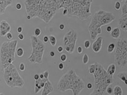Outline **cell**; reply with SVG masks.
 Returning a JSON list of instances; mask_svg holds the SVG:
<instances>
[{"label": "cell", "instance_id": "obj_1", "mask_svg": "<svg viewBox=\"0 0 127 95\" xmlns=\"http://www.w3.org/2000/svg\"><path fill=\"white\" fill-rule=\"evenodd\" d=\"M93 0H59V9H67L70 16L85 20L92 16L91 7Z\"/></svg>", "mask_w": 127, "mask_h": 95}, {"label": "cell", "instance_id": "obj_2", "mask_svg": "<svg viewBox=\"0 0 127 95\" xmlns=\"http://www.w3.org/2000/svg\"><path fill=\"white\" fill-rule=\"evenodd\" d=\"M85 87V83L82 78L72 69H69L61 77L57 84L58 90L64 92L70 90L73 95H80Z\"/></svg>", "mask_w": 127, "mask_h": 95}, {"label": "cell", "instance_id": "obj_3", "mask_svg": "<svg viewBox=\"0 0 127 95\" xmlns=\"http://www.w3.org/2000/svg\"><path fill=\"white\" fill-rule=\"evenodd\" d=\"M94 76V88L91 95H103L106 93L107 88L113 82V77L109 76L103 66L95 62Z\"/></svg>", "mask_w": 127, "mask_h": 95}, {"label": "cell", "instance_id": "obj_4", "mask_svg": "<svg viewBox=\"0 0 127 95\" xmlns=\"http://www.w3.org/2000/svg\"><path fill=\"white\" fill-rule=\"evenodd\" d=\"M18 41L11 40L2 42L0 47V61L1 71L15 60Z\"/></svg>", "mask_w": 127, "mask_h": 95}, {"label": "cell", "instance_id": "obj_5", "mask_svg": "<svg viewBox=\"0 0 127 95\" xmlns=\"http://www.w3.org/2000/svg\"><path fill=\"white\" fill-rule=\"evenodd\" d=\"M3 71V78L7 86L11 88L23 87L24 81L20 76L15 66L11 63Z\"/></svg>", "mask_w": 127, "mask_h": 95}, {"label": "cell", "instance_id": "obj_6", "mask_svg": "<svg viewBox=\"0 0 127 95\" xmlns=\"http://www.w3.org/2000/svg\"><path fill=\"white\" fill-rule=\"evenodd\" d=\"M31 41L32 49L28 59L32 64H41L45 46L38 37L34 35L31 36Z\"/></svg>", "mask_w": 127, "mask_h": 95}, {"label": "cell", "instance_id": "obj_7", "mask_svg": "<svg viewBox=\"0 0 127 95\" xmlns=\"http://www.w3.org/2000/svg\"><path fill=\"white\" fill-rule=\"evenodd\" d=\"M115 62L122 69H126L127 66V40L121 39L118 40L116 45Z\"/></svg>", "mask_w": 127, "mask_h": 95}, {"label": "cell", "instance_id": "obj_8", "mask_svg": "<svg viewBox=\"0 0 127 95\" xmlns=\"http://www.w3.org/2000/svg\"><path fill=\"white\" fill-rule=\"evenodd\" d=\"M77 40V33L73 30H69L65 35L63 42L64 49L67 52L71 54L74 51Z\"/></svg>", "mask_w": 127, "mask_h": 95}, {"label": "cell", "instance_id": "obj_9", "mask_svg": "<svg viewBox=\"0 0 127 95\" xmlns=\"http://www.w3.org/2000/svg\"><path fill=\"white\" fill-rule=\"evenodd\" d=\"M92 18L98 22L102 26H103L110 24L114 21L115 16L112 12L100 10L96 12Z\"/></svg>", "mask_w": 127, "mask_h": 95}, {"label": "cell", "instance_id": "obj_10", "mask_svg": "<svg viewBox=\"0 0 127 95\" xmlns=\"http://www.w3.org/2000/svg\"><path fill=\"white\" fill-rule=\"evenodd\" d=\"M12 30L11 25L5 20H2L0 23V36L2 37H5L7 33Z\"/></svg>", "mask_w": 127, "mask_h": 95}, {"label": "cell", "instance_id": "obj_11", "mask_svg": "<svg viewBox=\"0 0 127 95\" xmlns=\"http://www.w3.org/2000/svg\"><path fill=\"white\" fill-rule=\"evenodd\" d=\"M103 40V39L102 37L99 36L98 37H97L94 42H93L92 49L95 53H98L101 49L102 47Z\"/></svg>", "mask_w": 127, "mask_h": 95}, {"label": "cell", "instance_id": "obj_12", "mask_svg": "<svg viewBox=\"0 0 127 95\" xmlns=\"http://www.w3.org/2000/svg\"><path fill=\"white\" fill-rule=\"evenodd\" d=\"M43 89L41 93V95H49L51 93H52L53 91V87L52 83L50 81L49 78L47 80L46 82L45 83L44 86L43 88Z\"/></svg>", "mask_w": 127, "mask_h": 95}, {"label": "cell", "instance_id": "obj_13", "mask_svg": "<svg viewBox=\"0 0 127 95\" xmlns=\"http://www.w3.org/2000/svg\"><path fill=\"white\" fill-rule=\"evenodd\" d=\"M13 0H0V15L5 13L6 8L12 3Z\"/></svg>", "mask_w": 127, "mask_h": 95}, {"label": "cell", "instance_id": "obj_14", "mask_svg": "<svg viewBox=\"0 0 127 95\" xmlns=\"http://www.w3.org/2000/svg\"><path fill=\"white\" fill-rule=\"evenodd\" d=\"M118 24L121 30L126 32L127 31V15H122V17L119 19Z\"/></svg>", "mask_w": 127, "mask_h": 95}, {"label": "cell", "instance_id": "obj_15", "mask_svg": "<svg viewBox=\"0 0 127 95\" xmlns=\"http://www.w3.org/2000/svg\"><path fill=\"white\" fill-rule=\"evenodd\" d=\"M111 36L115 39H118L121 35V31L119 27H115L110 31Z\"/></svg>", "mask_w": 127, "mask_h": 95}, {"label": "cell", "instance_id": "obj_16", "mask_svg": "<svg viewBox=\"0 0 127 95\" xmlns=\"http://www.w3.org/2000/svg\"><path fill=\"white\" fill-rule=\"evenodd\" d=\"M116 71V65L114 64H111L109 66L106 71L107 74L110 76L113 77Z\"/></svg>", "mask_w": 127, "mask_h": 95}, {"label": "cell", "instance_id": "obj_17", "mask_svg": "<svg viewBox=\"0 0 127 95\" xmlns=\"http://www.w3.org/2000/svg\"><path fill=\"white\" fill-rule=\"evenodd\" d=\"M113 94L114 95H122L123 91L120 86L116 85L113 89Z\"/></svg>", "mask_w": 127, "mask_h": 95}, {"label": "cell", "instance_id": "obj_18", "mask_svg": "<svg viewBox=\"0 0 127 95\" xmlns=\"http://www.w3.org/2000/svg\"><path fill=\"white\" fill-rule=\"evenodd\" d=\"M127 72L125 71L121 72L118 74L117 77L119 79H120L121 81L124 82L125 80L127 79Z\"/></svg>", "mask_w": 127, "mask_h": 95}, {"label": "cell", "instance_id": "obj_19", "mask_svg": "<svg viewBox=\"0 0 127 95\" xmlns=\"http://www.w3.org/2000/svg\"><path fill=\"white\" fill-rule=\"evenodd\" d=\"M116 45L114 42H110L107 48V52L109 53H112L115 49Z\"/></svg>", "mask_w": 127, "mask_h": 95}, {"label": "cell", "instance_id": "obj_20", "mask_svg": "<svg viewBox=\"0 0 127 95\" xmlns=\"http://www.w3.org/2000/svg\"><path fill=\"white\" fill-rule=\"evenodd\" d=\"M49 41H50L51 45L52 46H55L57 43V40L55 36L52 35L49 36Z\"/></svg>", "mask_w": 127, "mask_h": 95}, {"label": "cell", "instance_id": "obj_21", "mask_svg": "<svg viewBox=\"0 0 127 95\" xmlns=\"http://www.w3.org/2000/svg\"><path fill=\"white\" fill-rule=\"evenodd\" d=\"M122 15H127V0L124 1V3L123 4L121 7Z\"/></svg>", "mask_w": 127, "mask_h": 95}, {"label": "cell", "instance_id": "obj_22", "mask_svg": "<svg viewBox=\"0 0 127 95\" xmlns=\"http://www.w3.org/2000/svg\"><path fill=\"white\" fill-rule=\"evenodd\" d=\"M16 53L19 57H22L23 56L24 54V50L22 48H19L16 51Z\"/></svg>", "mask_w": 127, "mask_h": 95}, {"label": "cell", "instance_id": "obj_23", "mask_svg": "<svg viewBox=\"0 0 127 95\" xmlns=\"http://www.w3.org/2000/svg\"><path fill=\"white\" fill-rule=\"evenodd\" d=\"M95 71V63L91 64L89 67V72L90 74L93 75Z\"/></svg>", "mask_w": 127, "mask_h": 95}, {"label": "cell", "instance_id": "obj_24", "mask_svg": "<svg viewBox=\"0 0 127 95\" xmlns=\"http://www.w3.org/2000/svg\"><path fill=\"white\" fill-rule=\"evenodd\" d=\"M89 61V57L86 53H84L82 57V63L84 64H87Z\"/></svg>", "mask_w": 127, "mask_h": 95}, {"label": "cell", "instance_id": "obj_25", "mask_svg": "<svg viewBox=\"0 0 127 95\" xmlns=\"http://www.w3.org/2000/svg\"><path fill=\"white\" fill-rule=\"evenodd\" d=\"M34 32L35 36L38 37L41 34V30L39 28H36Z\"/></svg>", "mask_w": 127, "mask_h": 95}, {"label": "cell", "instance_id": "obj_26", "mask_svg": "<svg viewBox=\"0 0 127 95\" xmlns=\"http://www.w3.org/2000/svg\"><path fill=\"white\" fill-rule=\"evenodd\" d=\"M91 46V42L89 40H86L85 42H84V47L88 49Z\"/></svg>", "mask_w": 127, "mask_h": 95}, {"label": "cell", "instance_id": "obj_27", "mask_svg": "<svg viewBox=\"0 0 127 95\" xmlns=\"http://www.w3.org/2000/svg\"><path fill=\"white\" fill-rule=\"evenodd\" d=\"M106 92L109 95H112V94H113V89L110 86H109L107 88L106 90Z\"/></svg>", "mask_w": 127, "mask_h": 95}, {"label": "cell", "instance_id": "obj_28", "mask_svg": "<svg viewBox=\"0 0 127 95\" xmlns=\"http://www.w3.org/2000/svg\"><path fill=\"white\" fill-rule=\"evenodd\" d=\"M121 8V4L120 1H117L115 3V9L116 10H119Z\"/></svg>", "mask_w": 127, "mask_h": 95}, {"label": "cell", "instance_id": "obj_29", "mask_svg": "<svg viewBox=\"0 0 127 95\" xmlns=\"http://www.w3.org/2000/svg\"><path fill=\"white\" fill-rule=\"evenodd\" d=\"M67 59V56L65 54H63L60 56V59L62 62H65Z\"/></svg>", "mask_w": 127, "mask_h": 95}, {"label": "cell", "instance_id": "obj_30", "mask_svg": "<svg viewBox=\"0 0 127 95\" xmlns=\"http://www.w3.org/2000/svg\"><path fill=\"white\" fill-rule=\"evenodd\" d=\"M25 66L23 63H21L19 65V70L21 71H25Z\"/></svg>", "mask_w": 127, "mask_h": 95}, {"label": "cell", "instance_id": "obj_31", "mask_svg": "<svg viewBox=\"0 0 127 95\" xmlns=\"http://www.w3.org/2000/svg\"><path fill=\"white\" fill-rule=\"evenodd\" d=\"M43 76H44V78L45 79H48L49 78V74H50V73L48 71H44V72H43Z\"/></svg>", "mask_w": 127, "mask_h": 95}, {"label": "cell", "instance_id": "obj_32", "mask_svg": "<svg viewBox=\"0 0 127 95\" xmlns=\"http://www.w3.org/2000/svg\"><path fill=\"white\" fill-rule=\"evenodd\" d=\"M6 36L7 39L8 40H11L12 39V33L10 32L7 33L6 35Z\"/></svg>", "mask_w": 127, "mask_h": 95}, {"label": "cell", "instance_id": "obj_33", "mask_svg": "<svg viewBox=\"0 0 127 95\" xmlns=\"http://www.w3.org/2000/svg\"><path fill=\"white\" fill-rule=\"evenodd\" d=\"M77 52L79 54H81L83 52V48L81 46H79L77 48Z\"/></svg>", "mask_w": 127, "mask_h": 95}, {"label": "cell", "instance_id": "obj_34", "mask_svg": "<svg viewBox=\"0 0 127 95\" xmlns=\"http://www.w3.org/2000/svg\"><path fill=\"white\" fill-rule=\"evenodd\" d=\"M18 38L20 40V41H22L23 40L24 38V35L22 33H19V34L18 35Z\"/></svg>", "mask_w": 127, "mask_h": 95}, {"label": "cell", "instance_id": "obj_35", "mask_svg": "<svg viewBox=\"0 0 127 95\" xmlns=\"http://www.w3.org/2000/svg\"><path fill=\"white\" fill-rule=\"evenodd\" d=\"M22 5L21 4H20V3H18L16 5V9L18 11H20L21 10V9H22Z\"/></svg>", "mask_w": 127, "mask_h": 95}, {"label": "cell", "instance_id": "obj_36", "mask_svg": "<svg viewBox=\"0 0 127 95\" xmlns=\"http://www.w3.org/2000/svg\"><path fill=\"white\" fill-rule=\"evenodd\" d=\"M63 50H64V47H63L62 46H59L57 48V51L59 53L62 52Z\"/></svg>", "mask_w": 127, "mask_h": 95}, {"label": "cell", "instance_id": "obj_37", "mask_svg": "<svg viewBox=\"0 0 127 95\" xmlns=\"http://www.w3.org/2000/svg\"><path fill=\"white\" fill-rule=\"evenodd\" d=\"M43 41L44 43H47L49 41V37L47 36H44L43 38Z\"/></svg>", "mask_w": 127, "mask_h": 95}, {"label": "cell", "instance_id": "obj_38", "mask_svg": "<svg viewBox=\"0 0 127 95\" xmlns=\"http://www.w3.org/2000/svg\"><path fill=\"white\" fill-rule=\"evenodd\" d=\"M64 64L63 63H60L59 64V69L60 70H64Z\"/></svg>", "mask_w": 127, "mask_h": 95}, {"label": "cell", "instance_id": "obj_39", "mask_svg": "<svg viewBox=\"0 0 127 95\" xmlns=\"http://www.w3.org/2000/svg\"><path fill=\"white\" fill-rule=\"evenodd\" d=\"M17 31L18 33H21L23 31V29L22 27H18Z\"/></svg>", "mask_w": 127, "mask_h": 95}, {"label": "cell", "instance_id": "obj_40", "mask_svg": "<svg viewBox=\"0 0 127 95\" xmlns=\"http://www.w3.org/2000/svg\"><path fill=\"white\" fill-rule=\"evenodd\" d=\"M39 78H40V76H39V74L36 73L33 76V78H34L35 80H38Z\"/></svg>", "mask_w": 127, "mask_h": 95}, {"label": "cell", "instance_id": "obj_41", "mask_svg": "<svg viewBox=\"0 0 127 95\" xmlns=\"http://www.w3.org/2000/svg\"><path fill=\"white\" fill-rule=\"evenodd\" d=\"M87 89H91L93 88V85L91 83H88L87 85Z\"/></svg>", "mask_w": 127, "mask_h": 95}, {"label": "cell", "instance_id": "obj_42", "mask_svg": "<svg viewBox=\"0 0 127 95\" xmlns=\"http://www.w3.org/2000/svg\"><path fill=\"white\" fill-rule=\"evenodd\" d=\"M112 27H111V26H108L107 27V28H106V31L107 32H110V31H111V30H112Z\"/></svg>", "mask_w": 127, "mask_h": 95}, {"label": "cell", "instance_id": "obj_43", "mask_svg": "<svg viewBox=\"0 0 127 95\" xmlns=\"http://www.w3.org/2000/svg\"><path fill=\"white\" fill-rule=\"evenodd\" d=\"M59 28L61 30H64L65 28V26L64 24H61L59 26Z\"/></svg>", "mask_w": 127, "mask_h": 95}, {"label": "cell", "instance_id": "obj_44", "mask_svg": "<svg viewBox=\"0 0 127 95\" xmlns=\"http://www.w3.org/2000/svg\"><path fill=\"white\" fill-rule=\"evenodd\" d=\"M63 13L64 15H67L68 14V11L67 9H64Z\"/></svg>", "mask_w": 127, "mask_h": 95}, {"label": "cell", "instance_id": "obj_45", "mask_svg": "<svg viewBox=\"0 0 127 95\" xmlns=\"http://www.w3.org/2000/svg\"><path fill=\"white\" fill-rule=\"evenodd\" d=\"M50 56L51 57H54L55 56V52L53 51H51L50 52Z\"/></svg>", "mask_w": 127, "mask_h": 95}, {"label": "cell", "instance_id": "obj_46", "mask_svg": "<svg viewBox=\"0 0 127 95\" xmlns=\"http://www.w3.org/2000/svg\"><path fill=\"white\" fill-rule=\"evenodd\" d=\"M39 76H40V78L41 79H43V78H44V76H43V73H41L40 74H39Z\"/></svg>", "mask_w": 127, "mask_h": 95}, {"label": "cell", "instance_id": "obj_47", "mask_svg": "<svg viewBox=\"0 0 127 95\" xmlns=\"http://www.w3.org/2000/svg\"><path fill=\"white\" fill-rule=\"evenodd\" d=\"M27 19L28 20H30L31 19V16H30L29 15H27Z\"/></svg>", "mask_w": 127, "mask_h": 95}, {"label": "cell", "instance_id": "obj_48", "mask_svg": "<svg viewBox=\"0 0 127 95\" xmlns=\"http://www.w3.org/2000/svg\"><path fill=\"white\" fill-rule=\"evenodd\" d=\"M124 83V84H125V85H127V79H126V80H125L124 82H123Z\"/></svg>", "mask_w": 127, "mask_h": 95}, {"label": "cell", "instance_id": "obj_49", "mask_svg": "<svg viewBox=\"0 0 127 95\" xmlns=\"http://www.w3.org/2000/svg\"><path fill=\"white\" fill-rule=\"evenodd\" d=\"M120 1H124L125 0H119Z\"/></svg>", "mask_w": 127, "mask_h": 95}, {"label": "cell", "instance_id": "obj_50", "mask_svg": "<svg viewBox=\"0 0 127 95\" xmlns=\"http://www.w3.org/2000/svg\"></svg>", "mask_w": 127, "mask_h": 95}]
</instances>
